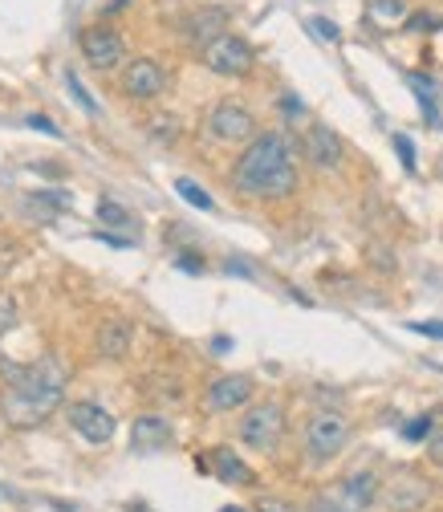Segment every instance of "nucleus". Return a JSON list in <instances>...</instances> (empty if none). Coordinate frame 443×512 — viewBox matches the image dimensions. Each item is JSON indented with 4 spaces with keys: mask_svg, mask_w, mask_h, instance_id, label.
Instances as JSON below:
<instances>
[{
    "mask_svg": "<svg viewBox=\"0 0 443 512\" xmlns=\"http://www.w3.org/2000/svg\"><path fill=\"white\" fill-rule=\"evenodd\" d=\"M232 187L252 200H285L297 191V159L285 135L265 131L257 135L232 167Z\"/></svg>",
    "mask_w": 443,
    "mask_h": 512,
    "instance_id": "nucleus-1",
    "label": "nucleus"
},
{
    "mask_svg": "<svg viewBox=\"0 0 443 512\" xmlns=\"http://www.w3.org/2000/svg\"><path fill=\"white\" fill-rule=\"evenodd\" d=\"M0 374H5L9 391H5V419L13 427H33L41 419H49L66 395V370H61L53 358L29 362V366H13L0 362Z\"/></svg>",
    "mask_w": 443,
    "mask_h": 512,
    "instance_id": "nucleus-2",
    "label": "nucleus"
},
{
    "mask_svg": "<svg viewBox=\"0 0 443 512\" xmlns=\"http://www.w3.org/2000/svg\"><path fill=\"white\" fill-rule=\"evenodd\" d=\"M350 439V419L338 415V411H318L309 423H305V452L313 464H326L334 460Z\"/></svg>",
    "mask_w": 443,
    "mask_h": 512,
    "instance_id": "nucleus-3",
    "label": "nucleus"
},
{
    "mask_svg": "<svg viewBox=\"0 0 443 512\" xmlns=\"http://www.w3.org/2000/svg\"><path fill=\"white\" fill-rule=\"evenodd\" d=\"M285 435V407L281 403H257L248 407L240 419V443H248L252 452H277Z\"/></svg>",
    "mask_w": 443,
    "mask_h": 512,
    "instance_id": "nucleus-4",
    "label": "nucleus"
},
{
    "mask_svg": "<svg viewBox=\"0 0 443 512\" xmlns=\"http://www.w3.org/2000/svg\"><path fill=\"white\" fill-rule=\"evenodd\" d=\"M204 131L216 139V143H252L257 139V118H252V110H244L240 102H220L212 106Z\"/></svg>",
    "mask_w": 443,
    "mask_h": 512,
    "instance_id": "nucleus-5",
    "label": "nucleus"
},
{
    "mask_svg": "<svg viewBox=\"0 0 443 512\" xmlns=\"http://www.w3.org/2000/svg\"><path fill=\"white\" fill-rule=\"evenodd\" d=\"M204 66L220 78H244L252 70V49L236 33H224L212 45H204Z\"/></svg>",
    "mask_w": 443,
    "mask_h": 512,
    "instance_id": "nucleus-6",
    "label": "nucleus"
},
{
    "mask_svg": "<svg viewBox=\"0 0 443 512\" xmlns=\"http://www.w3.org/2000/svg\"><path fill=\"white\" fill-rule=\"evenodd\" d=\"M163 86H167V74H163L159 61H151V57H135L131 66L122 70V94H126V98H135V102H151V98H159Z\"/></svg>",
    "mask_w": 443,
    "mask_h": 512,
    "instance_id": "nucleus-7",
    "label": "nucleus"
},
{
    "mask_svg": "<svg viewBox=\"0 0 443 512\" xmlns=\"http://www.w3.org/2000/svg\"><path fill=\"white\" fill-rule=\"evenodd\" d=\"M82 53H86V61H90L94 70H114V66H122L126 45H122V37L114 29L94 25V29L82 33Z\"/></svg>",
    "mask_w": 443,
    "mask_h": 512,
    "instance_id": "nucleus-8",
    "label": "nucleus"
},
{
    "mask_svg": "<svg viewBox=\"0 0 443 512\" xmlns=\"http://www.w3.org/2000/svg\"><path fill=\"white\" fill-rule=\"evenodd\" d=\"M305 159L318 171H338L342 167V139L330 131L326 122H313L305 131Z\"/></svg>",
    "mask_w": 443,
    "mask_h": 512,
    "instance_id": "nucleus-9",
    "label": "nucleus"
},
{
    "mask_svg": "<svg viewBox=\"0 0 443 512\" xmlns=\"http://www.w3.org/2000/svg\"><path fill=\"white\" fill-rule=\"evenodd\" d=\"M248 399H252V378L248 374H224V378H216L212 387H208L204 407L208 411H236Z\"/></svg>",
    "mask_w": 443,
    "mask_h": 512,
    "instance_id": "nucleus-10",
    "label": "nucleus"
},
{
    "mask_svg": "<svg viewBox=\"0 0 443 512\" xmlns=\"http://www.w3.org/2000/svg\"><path fill=\"white\" fill-rule=\"evenodd\" d=\"M70 423H74V431H78L82 439H90V443H110V439H114V419H110V411H102L98 403H74V407H70Z\"/></svg>",
    "mask_w": 443,
    "mask_h": 512,
    "instance_id": "nucleus-11",
    "label": "nucleus"
},
{
    "mask_svg": "<svg viewBox=\"0 0 443 512\" xmlns=\"http://www.w3.org/2000/svg\"><path fill=\"white\" fill-rule=\"evenodd\" d=\"M131 443H135V452L155 456V452H163V447L171 443V423H167V419H159V415H143V419H135Z\"/></svg>",
    "mask_w": 443,
    "mask_h": 512,
    "instance_id": "nucleus-12",
    "label": "nucleus"
},
{
    "mask_svg": "<svg viewBox=\"0 0 443 512\" xmlns=\"http://www.w3.org/2000/svg\"><path fill=\"white\" fill-rule=\"evenodd\" d=\"M204 472L212 468L224 484H252V480H257V476H252V468L240 460V456H232L228 452V447H216V452H208V460H196Z\"/></svg>",
    "mask_w": 443,
    "mask_h": 512,
    "instance_id": "nucleus-13",
    "label": "nucleus"
},
{
    "mask_svg": "<svg viewBox=\"0 0 443 512\" xmlns=\"http://www.w3.org/2000/svg\"><path fill=\"white\" fill-rule=\"evenodd\" d=\"M131 342H135V326L131 322H106L102 334H98V354L118 362V358L131 354Z\"/></svg>",
    "mask_w": 443,
    "mask_h": 512,
    "instance_id": "nucleus-14",
    "label": "nucleus"
},
{
    "mask_svg": "<svg viewBox=\"0 0 443 512\" xmlns=\"http://www.w3.org/2000/svg\"><path fill=\"white\" fill-rule=\"evenodd\" d=\"M224 33H228V13L224 9H200L192 21H187V37H192L200 49L212 45L216 37H224Z\"/></svg>",
    "mask_w": 443,
    "mask_h": 512,
    "instance_id": "nucleus-15",
    "label": "nucleus"
},
{
    "mask_svg": "<svg viewBox=\"0 0 443 512\" xmlns=\"http://www.w3.org/2000/svg\"><path fill=\"white\" fill-rule=\"evenodd\" d=\"M387 500H391V508H395V512H411V508H419V504L427 500V484H423V480H415V476L395 480V484H391V492H387Z\"/></svg>",
    "mask_w": 443,
    "mask_h": 512,
    "instance_id": "nucleus-16",
    "label": "nucleus"
},
{
    "mask_svg": "<svg viewBox=\"0 0 443 512\" xmlns=\"http://www.w3.org/2000/svg\"><path fill=\"white\" fill-rule=\"evenodd\" d=\"M407 82H411V90L419 94V106H423V118H427L431 126H439V106H435V86H431L427 78H419V74H407Z\"/></svg>",
    "mask_w": 443,
    "mask_h": 512,
    "instance_id": "nucleus-17",
    "label": "nucleus"
},
{
    "mask_svg": "<svg viewBox=\"0 0 443 512\" xmlns=\"http://www.w3.org/2000/svg\"><path fill=\"white\" fill-rule=\"evenodd\" d=\"M98 220L106 228H135V216L126 212L122 204H114V200H98Z\"/></svg>",
    "mask_w": 443,
    "mask_h": 512,
    "instance_id": "nucleus-18",
    "label": "nucleus"
},
{
    "mask_svg": "<svg viewBox=\"0 0 443 512\" xmlns=\"http://www.w3.org/2000/svg\"><path fill=\"white\" fill-rule=\"evenodd\" d=\"M175 191H179V196L192 204V208H200V212H212V208H216L208 191H204L200 183H192V179H175Z\"/></svg>",
    "mask_w": 443,
    "mask_h": 512,
    "instance_id": "nucleus-19",
    "label": "nucleus"
},
{
    "mask_svg": "<svg viewBox=\"0 0 443 512\" xmlns=\"http://www.w3.org/2000/svg\"><path fill=\"white\" fill-rule=\"evenodd\" d=\"M370 17H374V21H383V25H395V21L407 17V5H403V0H374V5H370Z\"/></svg>",
    "mask_w": 443,
    "mask_h": 512,
    "instance_id": "nucleus-20",
    "label": "nucleus"
},
{
    "mask_svg": "<svg viewBox=\"0 0 443 512\" xmlns=\"http://www.w3.org/2000/svg\"><path fill=\"white\" fill-rule=\"evenodd\" d=\"M66 86H70V94H74V102H78V106H82V110H86L90 118H98V102L90 98V90L82 86V78H78L74 70H66Z\"/></svg>",
    "mask_w": 443,
    "mask_h": 512,
    "instance_id": "nucleus-21",
    "label": "nucleus"
},
{
    "mask_svg": "<svg viewBox=\"0 0 443 512\" xmlns=\"http://www.w3.org/2000/svg\"><path fill=\"white\" fill-rule=\"evenodd\" d=\"M374 488H378V484H374V476H366V472L346 480V492H350L354 504H370V500H374Z\"/></svg>",
    "mask_w": 443,
    "mask_h": 512,
    "instance_id": "nucleus-22",
    "label": "nucleus"
},
{
    "mask_svg": "<svg viewBox=\"0 0 443 512\" xmlns=\"http://www.w3.org/2000/svg\"><path fill=\"white\" fill-rule=\"evenodd\" d=\"M431 431H435V419H431V415H419V419H411V423L403 427V435H407L411 443H419V439H431Z\"/></svg>",
    "mask_w": 443,
    "mask_h": 512,
    "instance_id": "nucleus-23",
    "label": "nucleus"
},
{
    "mask_svg": "<svg viewBox=\"0 0 443 512\" xmlns=\"http://www.w3.org/2000/svg\"><path fill=\"white\" fill-rule=\"evenodd\" d=\"M17 326V301L9 293H0V338Z\"/></svg>",
    "mask_w": 443,
    "mask_h": 512,
    "instance_id": "nucleus-24",
    "label": "nucleus"
},
{
    "mask_svg": "<svg viewBox=\"0 0 443 512\" xmlns=\"http://www.w3.org/2000/svg\"><path fill=\"white\" fill-rule=\"evenodd\" d=\"M395 151H399L403 167H407V171H415V143H411L407 135H395Z\"/></svg>",
    "mask_w": 443,
    "mask_h": 512,
    "instance_id": "nucleus-25",
    "label": "nucleus"
},
{
    "mask_svg": "<svg viewBox=\"0 0 443 512\" xmlns=\"http://www.w3.org/2000/svg\"><path fill=\"white\" fill-rule=\"evenodd\" d=\"M309 29L318 33L322 41H338V25H334V21H326V17H313V21H309Z\"/></svg>",
    "mask_w": 443,
    "mask_h": 512,
    "instance_id": "nucleus-26",
    "label": "nucleus"
},
{
    "mask_svg": "<svg viewBox=\"0 0 443 512\" xmlns=\"http://www.w3.org/2000/svg\"><path fill=\"white\" fill-rule=\"evenodd\" d=\"M29 126H33V131H41V135H49V139H61V131H57V122H49L45 114H29Z\"/></svg>",
    "mask_w": 443,
    "mask_h": 512,
    "instance_id": "nucleus-27",
    "label": "nucleus"
},
{
    "mask_svg": "<svg viewBox=\"0 0 443 512\" xmlns=\"http://www.w3.org/2000/svg\"><path fill=\"white\" fill-rule=\"evenodd\" d=\"M427 456H431V464H443V427L431 431V439H427Z\"/></svg>",
    "mask_w": 443,
    "mask_h": 512,
    "instance_id": "nucleus-28",
    "label": "nucleus"
},
{
    "mask_svg": "<svg viewBox=\"0 0 443 512\" xmlns=\"http://www.w3.org/2000/svg\"><path fill=\"white\" fill-rule=\"evenodd\" d=\"M257 512H297V508L285 504V500H277V496H261L257 500Z\"/></svg>",
    "mask_w": 443,
    "mask_h": 512,
    "instance_id": "nucleus-29",
    "label": "nucleus"
},
{
    "mask_svg": "<svg viewBox=\"0 0 443 512\" xmlns=\"http://www.w3.org/2000/svg\"><path fill=\"white\" fill-rule=\"evenodd\" d=\"M415 334H427V338H443V322H411Z\"/></svg>",
    "mask_w": 443,
    "mask_h": 512,
    "instance_id": "nucleus-30",
    "label": "nucleus"
},
{
    "mask_svg": "<svg viewBox=\"0 0 443 512\" xmlns=\"http://www.w3.org/2000/svg\"><path fill=\"white\" fill-rule=\"evenodd\" d=\"M179 269H187V273H200L204 265H200V256H192V252H183V256H179Z\"/></svg>",
    "mask_w": 443,
    "mask_h": 512,
    "instance_id": "nucleus-31",
    "label": "nucleus"
},
{
    "mask_svg": "<svg viewBox=\"0 0 443 512\" xmlns=\"http://www.w3.org/2000/svg\"><path fill=\"white\" fill-rule=\"evenodd\" d=\"M13 256H17V244L0 248V273H9V269H13Z\"/></svg>",
    "mask_w": 443,
    "mask_h": 512,
    "instance_id": "nucleus-32",
    "label": "nucleus"
},
{
    "mask_svg": "<svg viewBox=\"0 0 443 512\" xmlns=\"http://www.w3.org/2000/svg\"><path fill=\"white\" fill-rule=\"evenodd\" d=\"M224 512H244V508H224Z\"/></svg>",
    "mask_w": 443,
    "mask_h": 512,
    "instance_id": "nucleus-33",
    "label": "nucleus"
}]
</instances>
